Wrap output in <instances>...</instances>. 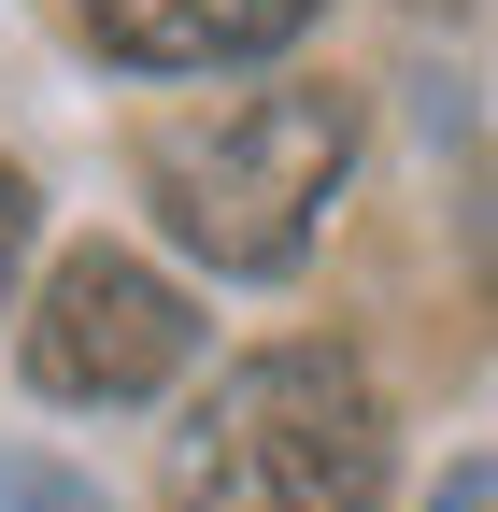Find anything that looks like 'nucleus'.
<instances>
[{"label":"nucleus","instance_id":"7ed1b4c3","mask_svg":"<svg viewBox=\"0 0 498 512\" xmlns=\"http://www.w3.org/2000/svg\"><path fill=\"white\" fill-rule=\"evenodd\" d=\"M185 356H200V313H185V285L143 271V256H114V242L57 256L43 299H29V384H43V399L129 413V399H157Z\"/></svg>","mask_w":498,"mask_h":512},{"label":"nucleus","instance_id":"20e7f679","mask_svg":"<svg viewBox=\"0 0 498 512\" xmlns=\"http://www.w3.org/2000/svg\"><path fill=\"white\" fill-rule=\"evenodd\" d=\"M100 57L129 72H228V57H271L328 15V0H72Z\"/></svg>","mask_w":498,"mask_h":512},{"label":"nucleus","instance_id":"f257e3e1","mask_svg":"<svg viewBox=\"0 0 498 512\" xmlns=\"http://www.w3.org/2000/svg\"><path fill=\"white\" fill-rule=\"evenodd\" d=\"M356 171V86H257V100H214V114H171L143 143V200L171 214V242L228 285H285L314 256L328 200Z\"/></svg>","mask_w":498,"mask_h":512},{"label":"nucleus","instance_id":"423d86ee","mask_svg":"<svg viewBox=\"0 0 498 512\" xmlns=\"http://www.w3.org/2000/svg\"><path fill=\"white\" fill-rule=\"evenodd\" d=\"M15 256H29V171L0 157V285H15Z\"/></svg>","mask_w":498,"mask_h":512},{"label":"nucleus","instance_id":"39448f33","mask_svg":"<svg viewBox=\"0 0 498 512\" xmlns=\"http://www.w3.org/2000/svg\"><path fill=\"white\" fill-rule=\"evenodd\" d=\"M0 512H100V484L57 456H0Z\"/></svg>","mask_w":498,"mask_h":512},{"label":"nucleus","instance_id":"f03ea898","mask_svg":"<svg viewBox=\"0 0 498 512\" xmlns=\"http://www.w3.org/2000/svg\"><path fill=\"white\" fill-rule=\"evenodd\" d=\"M385 498V384L342 342L242 356L171 441V512H370Z\"/></svg>","mask_w":498,"mask_h":512}]
</instances>
